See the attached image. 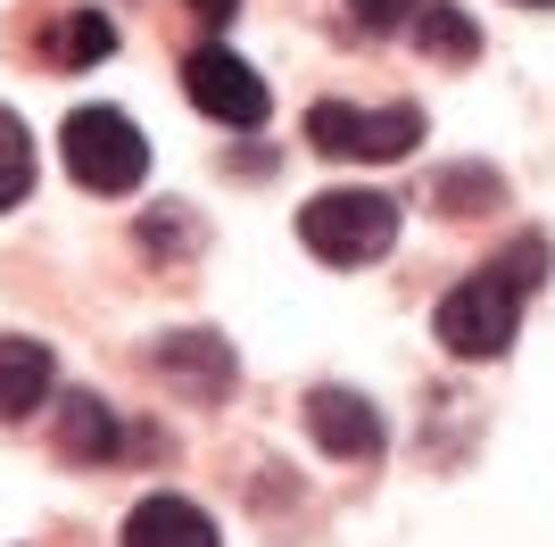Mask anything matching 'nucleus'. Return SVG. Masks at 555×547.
Returning <instances> with one entry per match:
<instances>
[{
	"label": "nucleus",
	"mask_w": 555,
	"mask_h": 547,
	"mask_svg": "<svg viewBox=\"0 0 555 547\" xmlns=\"http://www.w3.org/2000/svg\"><path fill=\"white\" fill-rule=\"evenodd\" d=\"M539 282H547V241H539V232H522V241H506V250L489 257L481 274H464L456 291L440 298V316H431L440 348H448L456 365H489V357H506L514 332H522V307H531Z\"/></svg>",
	"instance_id": "obj_1"
},
{
	"label": "nucleus",
	"mask_w": 555,
	"mask_h": 547,
	"mask_svg": "<svg viewBox=\"0 0 555 547\" xmlns=\"http://www.w3.org/2000/svg\"><path fill=\"white\" fill-rule=\"evenodd\" d=\"M299 241L324 266H373L398 241V200H382V191H315L299 207Z\"/></svg>",
	"instance_id": "obj_2"
},
{
	"label": "nucleus",
	"mask_w": 555,
	"mask_h": 547,
	"mask_svg": "<svg viewBox=\"0 0 555 547\" xmlns=\"http://www.w3.org/2000/svg\"><path fill=\"white\" fill-rule=\"evenodd\" d=\"M59 150H67V175L83 191H100V200H125L150 175V141H141V125L125 109H75Z\"/></svg>",
	"instance_id": "obj_3"
},
{
	"label": "nucleus",
	"mask_w": 555,
	"mask_h": 547,
	"mask_svg": "<svg viewBox=\"0 0 555 547\" xmlns=\"http://www.w3.org/2000/svg\"><path fill=\"white\" fill-rule=\"evenodd\" d=\"M307 141L324 150V158H365V166H382V158H406L423 141V109H348V100H315L307 109Z\"/></svg>",
	"instance_id": "obj_4"
},
{
	"label": "nucleus",
	"mask_w": 555,
	"mask_h": 547,
	"mask_svg": "<svg viewBox=\"0 0 555 547\" xmlns=\"http://www.w3.org/2000/svg\"><path fill=\"white\" fill-rule=\"evenodd\" d=\"M183 91H191V109L216 116V125H241V133H257L266 116H274V91H266V75L249 67V59H232L224 42L208 50H191L183 59Z\"/></svg>",
	"instance_id": "obj_5"
},
{
	"label": "nucleus",
	"mask_w": 555,
	"mask_h": 547,
	"mask_svg": "<svg viewBox=\"0 0 555 547\" xmlns=\"http://www.w3.org/2000/svg\"><path fill=\"white\" fill-rule=\"evenodd\" d=\"M307 432H315V448L340 456V465H373L382 456V415H373V398H357V390H307Z\"/></svg>",
	"instance_id": "obj_6"
},
{
	"label": "nucleus",
	"mask_w": 555,
	"mask_h": 547,
	"mask_svg": "<svg viewBox=\"0 0 555 547\" xmlns=\"http://www.w3.org/2000/svg\"><path fill=\"white\" fill-rule=\"evenodd\" d=\"M158 373L183 398H224L232 390V348L216 341V332H166L158 341Z\"/></svg>",
	"instance_id": "obj_7"
},
{
	"label": "nucleus",
	"mask_w": 555,
	"mask_h": 547,
	"mask_svg": "<svg viewBox=\"0 0 555 547\" xmlns=\"http://www.w3.org/2000/svg\"><path fill=\"white\" fill-rule=\"evenodd\" d=\"M59 456H67V465H108V456H125V423H116L108 398H92V390H67V398H59Z\"/></svg>",
	"instance_id": "obj_8"
},
{
	"label": "nucleus",
	"mask_w": 555,
	"mask_h": 547,
	"mask_svg": "<svg viewBox=\"0 0 555 547\" xmlns=\"http://www.w3.org/2000/svg\"><path fill=\"white\" fill-rule=\"evenodd\" d=\"M50 382H59L50 348L25 332H0V423H25L34 407H50Z\"/></svg>",
	"instance_id": "obj_9"
},
{
	"label": "nucleus",
	"mask_w": 555,
	"mask_h": 547,
	"mask_svg": "<svg viewBox=\"0 0 555 547\" xmlns=\"http://www.w3.org/2000/svg\"><path fill=\"white\" fill-rule=\"evenodd\" d=\"M116 547H216V523L199 514L191 498H141L133 514H125V539Z\"/></svg>",
	"instance_id": "obj_10"
},
{
	"label": "nucleus",
	"mask_w": 555,
	"mask_h": 547,
	"mask_svg": "<svg viewBox=\"0 0 555 547\" xmlns=\"http://www.w3.org/2000/svg\"><path fill=\"white\" fill-rule=\"evenodd\" d=\"M34 50H42V67L75 75V67H100V59L116 50V25L100 17V9H59V17L34 34Z\"/></svg>",
	"instance_id": "obj_11"
},
{
	"label": "nucleus",
	"mask_w": 555,
	"mask_h": 547,
	"mask_svg": "<svg viewBox=\"0 0 555 547\" xmlns=\"http://www.w3.org/2000/svg\"><path fill=\"white\" fill-rule=\"evenodd\" d=\"M415 50H431V59L464 67V59H481V34H473V17H464V9H448V0H423V9H415Z\"/></svg>",
	"instance_id": "obj_12"
},
{
	"label": "nucleus",
	"mask_w": 555,
	"mask_h": 547,
	"mask_svg": "<svg viewBox=\"0 0 555 547\" xmlns=\"http://www.w3.org/2000/svg\"><path fill=\"white\" fill-rule=\"evenodd\" d=\"M498 200H506V182L489 175V166H448V175L431 182V207H440V216H489Z\"/></svg>",
	"instance_id": "obj_13"
},
{
	"label": "nucleus",
	"mask_w": 555,
	"mask_h": 547,
	"mask_svg": "<svg viewBox=\"0 0 555 547\" xmlns=\"http://www.w3.org/2000/svg\"><path fill=\"white\" fill-rule=\"evenodd\" d=\"M34 191V133H25L17 109H0V216Z\"/></svg>",
	"instance_id": "obj_14"
},
{
	"label": "nucleus",
	"mask_w": 555,
	"mask_h": 547,
	"mask_svg": "<svg viewBox=\"0 0 555 547\" xmlns=\"http://www.w3.org/2000/svg\"><path fill=\"white\" fill-rule=\"evenodd\" d=\"M348 9H357V17H365V25H398V17H406V9H415V0H348Z\"/></svg>",
	"instance_id": "obj_15"
},
{
	"label": "nucleus",
	"mask_w": 555,
	"mask_h": 547,
	"mask_svg": "<svg viewBox=\"0 0 555 547\" xmlns=\"http://www.w3.org/2000/svg\"><path fill=\"white\" fill-rule=\"evenodd\" d=\"M191 9H199V17H208V25H224L232 9H241V0H191Z\"/></svg>",
	"instance_id": "obj_16"
},
{
	"label": "nucleus",
	"mask_w": 555,
	"mask_h": 547,
	"mask_svg": "<svg viewBox=\"0 0 555 547\" xmlns=\"http://www.w3.org/2000/svg\"><path fill=\"white\" fill-rule=\"evenodd\" d=\"M522 9H547V0H522Z\"/></svg>",
	"instance_id": "obj_17"
}]
</instances>
